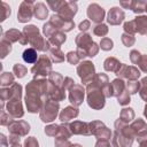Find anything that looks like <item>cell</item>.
Here are the masks:
<instances>
[{
	"label": "cell",
	"mask_w": 147,
	"mask_h": 147,
	"mask_svg": "<svg viewBox=\"0 0 147 147\" xmlns=\"http://www.w3.org/2000/svg\"><path fill=\"white\" fill-rule=\"evenodd\" d=\"M86 92H87V103L91 108L99 110L105 107L106 96L94 80H92L90 84H87Z\"/></svg>",
	"instance_id": "5b68a950"
},
{
	"label": "cell",
	"mask_w": 147,
	"mask_h": 147,
	"mask_svg": "<svg viewBox=\"0 0 147 147\" xmlns=\"http://www.w3.org/2000/svg\"><path fill=\"white\" fill-rule=\"evenodd\" d=\"M24 147H39V144L34 137H29L24 141Z\"/></svg>",
	"instance_id": "f907efd6"
},
{
	"label": "cell",
	"mask_w": 147,
	"mask_h": 147,
	"mask_svg": "<svg viewBox=\"0 0 147 147\" xmlns=\"http://www.w3.org/2000/svg\"><path fill=\"white\" fill-rule=\"evenodd\" d=\"M10 15V7L6 2H1V21H5Z\"/></svg>",
	"instance_id": "bcb514c9"
},
{
	"label": "cell",
	"mask_w": 147,
	"mask_h": 147,
	"mask_svg": "<svg viewBox=\"0 0 147 147\" xmlns=\"http://www.w3.org/2000/svg\"><path fill=\"white\" fill-rule=\"evenodd\" d=\"M11 98L7 101V113L13 118H20L23 117L24 111L21 102L22 98V86L18 83H14L11 86Z\"/></svg>",
	"instance_id": "7a4b0ae2"
},
{
	"label": "cell",
	"mask_w": 147,
	"mask_h": 147,
	"mask_svg": "<svg viewBox=\"0 0 147 147\" xmlns=\"http://www.w3.org/2000/svg\"><path fill=\"white\" fill-rule=\"evenodd\" d=\"M140 57H141V54L138 51H136V49H132L131 51V53H130V60H131V62L133 64H137L138 65V63L140 61Z\"/></svg>",
	"instance_id": "c3c4849f"
},
{
	"label": "cell",
	"mask_w": 147,
	"mask_h": 147,
	"mask_svg": "<svg viewBox=\"0 0 147 147\" xmlns=\"http://www.w3.org/2000/svg\"><path fill=\"white\" fill-rule=\"evenodd\" d=\"M48 57L52 62L55 63H61L64 61V54L60 49V47H51L48 51Z\"/></svg>",
	"instance_id": "4316f807"
},
{
	"label": "cell",
	"mask_w": 147,
	"mask_h": 147,
	"mask_svg": "<svg viewBox=\"0 0 147 147\" xmlns=\"http://www.w3.org/2000/svg\"><path fill=\"white\" fill-rule=\"evenodd\" d=\"M140 98L147 102V77H144L140 82V90H139Z\"/></svg>",
	"instance_id": "f35d334b"
},
{
	"label": "cell",
	"mask_w": 147,
	"mask_h": 147,
	"mask_svg": "<svg viewBox=\"0 0 147 147\" xmlns=\"http://www.w3.org/2000/svg\"><path fill=\"white\" fill-rule=\"evenodd\" d=\"M113 45H114L113 44V40L110 38H107V37L102 38L101 41H100V47L103 51H110L113 48Z\"/></svg>",
	"instance_id": "7bdbcfd3"
},
{
	"label": "cell",
	"mask_w": 147,
	"mask_h": 147,
	"mask_svg": "<svg viewBox=\"0 0 147 147\" xmlns=\"http://www.w3.org/2000/svg\"><path fill=\"white\" fill-rule=\"evenodd\" d=\"M59 130H60V125L52 124V125H48L45 127V133L49 137H56L59 133Z\"/></svg>",
	"instance_id": "ab89813d"
},
{
	"label": "cell",
	"mask_w": 147,
	"mask_h": 147,
	"mask_svg": "<svg viewBox=\"0 0 147 147\" xmlns=\"http://www.w3.org/2000/svg\"><path fill=\"white\" fill-rule=\"evenodd\" d=\"M144 115L146 116V118H147V102H146V106H145V110H144Z\"/></svg>",
	"instance_id": "6125c7cd"
},
{
	"label": "cell",
	"mask_w": 147,
	"mask_h": 147,
	"mask_svg": "<svg viewBox=\"0 0 147 147\" xmlns=\"http://www.w3.org/2000/svg\"><path fill=\"white\" fill-rule=\"evenodd\" d=\"M26 72H28V69H26L25 65H23L21 63L14 64V67H13V74H15L16 77L22 78V77H24L26 75Z\"/></svg>",
	"instance_id": "e575fe53"
},
{
	"label": "cell",
	"mask_w": 147,
	"mask_h": 147,
	"mask_svg": "<svg viewBox=\"0 0 147 147\" xmlns=\"http://www.w3.org/2000/svg\"><path fill=\"white\" fill-rule=\"evenodd\" d=\"M138 142H139V147H147V136L139 139Z\"/></svg>",
	"instance_id": "6f0895ef"
},
{
	"label": "cell",
	"mask_w": 147,
	"mask_h": 147,
	"mask_svg": "<svg viewBox=\"0 0 147 147\" xmlns=\"http://www.w3.org/2000/svg\"><path fill=\"white\" fill-rule=\"evenodd\" d=\"M95 147H111V146H110L109 140H106V139H98V141H96V144H95Z\"/></svg>",
	"instance_id": "db71d44e"
},
{
	"label": "cell",
	"mask_w": 147,
	"mask_h": 147,
	"mask_svg": "<svg viewBox=\"0 0 147 147\" xmlns=\"http://www.w3.org/2000/svg\"><path fill=\"white\" fill-rule=\"evenodd\" d=\"M51 72H52V61L47 55L39 56L38 61L31 68V74L34 76V78H44L46 76H49Z\"/></svg>",
	"instance_id": "ba28073f"
},
{
	"label": "cell",
	"mask_w": 147,
	"mask_h": 147,
	"mask_svg": "<svg viewBox=\"0 0 147 147\" xmlns=\"http://www.w3.org/2000/svg\"><path fill=\"white\" fill-rule=\"evenodd\" d=\"M8 131L10 132V134H16V136H20V137H24L30 131V125L25 121L14 119L8 125Z\"/></svg>",
	"instance_id": "9a60e30c"
},
{
	"label": "cell",
	"mask_w": 147,
	"mask_h": 147,
	"mask_svg": "<svg viewBox=\"0 0 147 147\" xmlns=\"http://www.w3.org/2000/svg\"><path fill=\"white\" fill-rule=\"evenodd\" d=\"M23 33L26 36V38L29 40V44L32 46V48H34L37 51H41V52L49 51V48H51L49 41L44 39L40 36L39 30H38L37 26H34V25H26V26H24Z\"/></svg>",
	"instance_id": "3957f363"
},
{
	"label": "cell",
	"mask_w": 147,
	"mask_h": 147,
	"mask_svg": "<svg viewBox=\"0 0 147 147\" xmlns=\"http://www.w3.org/2000/svg\"><path fill=\"white\" fill-rule=\"evenodd\" d=\"M11 51V44L6 40L5 38L1 39V42H0V52H1V59L6 57L7 54H9Z\"/></svg>",
	"instance_id": "836d02e7"
},
{
	"label": "cell",
	"mask_w": 147,
	"mask_h": 147,
	"mask_svg": "<svg viewBox=\"0 0 147 147\" xmlns=\"http://www.w3.org/2000/svg\"><path fill=\"white\" fill-rule=\"evenodd\" d=\"M138 65L142 72H147V54H141V57H140Z\"/></svg>",
	"instance_id": "681fc988"
},
{
	"label": "cell",
	"mask_w": 147,
	"mask_h": 147,
	"mask_svg": "<svg viewBox=\"0 0 147 147\" xmlns=\"http://www.w3.org/2000/svg\"><path fill=\"white\" fill-rule=\"evenodd\" d=\"M133 23L136 25V30L138 33H147V16H137L133 20Z\"/></svg>",
	"instance_id": "83f0119b"
},
{
	"label": "cell",
	"mask_w": 147,
	"mask_h": 147,
	"mask_svg": "<svg viewBox=\"0 0 147 147\" xmlns=\"http://www.w3.org/2000/svg\"><path fill=\"white\" fill-rule=\"evenodd\" d=\"M23 60H24V62H26V63H30V64H32V63H36L37 61H38V54H37V51L34 49V48H32V47H30V48H26L24 52H23Z\"/></svg>",
	"instance_id": "f546056e"
},
{
	"label": "cell",
	"mask_w": 147,
	"mask_h": 147,
	"mask_svg": "<svg viewBox=\"0 0 147 147\" xmlns=\"http://www.w3.org/2000/svg\"><path fill=\"white\" fill-rule=\"evenodd\" d=\"M70 131L72 134H82V136H90V124L82 121H75L69 124Z\"/></svg>",
	"instance_id": "44dd1931"
},
{
	"label": "cell",
	"mask_w": 147,
	"mask_h": 147,
	"mask_svg": "<svg viewBox=\"0 0 147 147\" xmlns=\"http://www.w3.org/2000/svg\"><path fill=\"white\" fill-rule=\"evenodd\" d=\"M124 17L125 15H124L123 9H121L119 7H113L108 13L107 21L110 25H118L123 22Z\"/></svg>",
	"instance_id": "7402d4cb"
},
{
	"label": "cell",
	"mask_w": 147,
	"mask_h": 147,
	"mask_svg": "<svg viewBox=\"0 0 147 147\" xmlns=\"http://www.w3.org/2000/svg\"><path fill=\"white\" fill-rule=\"evenodd\" d=\"M76 45H77V48L79 49H83L87 56L90 57H93L98 54L99 52V46L98 44H95L91 36L88 33H85V32H80L76 36Z\"/></svg>",
	"instance_id": "8992f818"
},
{
	"label": "cell",
	"mask_w": 147,
	"mask_h": 147,
	"mask_svg": "<svg viewBox=\"0 0 147 147\" xmlns=\"http://www.w3.org/2000/svg\"><path fill=\"white\" fill-rule=\"evenodd\" d=\"M59 110H60V105L59 102L56 101H53L51 99H45L44 101V105L39 111V116H40V119L45 123H48V122H53L57 114H59Z\"/></svg>",
	"instance_id": "52a82bcc"
},
{
	"label": "cell",
	"mask_w": 147,
	"mask_h": 147,
	"mask_svg": "<svg viewBox=\"0 0 147 147\" xmlns=\"http://www.w3.org/2000/svg\"><path fill=\"white\" fill-rule=\"evenodd\" d=\"M33 9H34V3L32 1H23L20 6L18 13H17V20L21 23H25L31 20L33 16Z\"/></svg>",
	"instance_id": "8fae6325"
},
{
	"label": "cell",
	"mask_w": 147,
	"mask_h": 147,
	"mask_svg": "<svg viewBox=\"0 0 147 147\" xmlns=\"http://www.w3.org/2000/svg\"><path fill=\"white\" fill-rule=\"evenodd\" d=\"M85 96V88L83 85L75 84L70 90H69V101L74 107H78L83 103Z\"/></svg>",
	"instance_id": "7c38bea8"
},
{
	"label": "cell",
	"mask_w": 147,
	"mask_h": 147,
	"mask_svg": "<svg viewBox=\"0 0 147 147\" xmlns=\"http://www.w3.org/2000/svg\"><path fill=\"white\" fill-rule=\"evenodd\" d=\"M0 83H1V87H10L15 83L14 76L10 72H2L0 77Z\"/></svg>",
	"instance_id": "d6a6232c"
},
{
	"label": "cell",
	"mask_w": 147,
	"mask_h": 147,
	"mask_svg": "<svg viewBox=\"0 0 147 147\" xmlns=\"http://www.w3.org/2000/svg\"><path fill=\"white\" fill-rule=\"evenodd\" d=\"M111 88H113V96L118 98L126 91V84L124 83L123 79L116 78L111 82Z\"/></svg>",
	"instance_id": "d4e9b609"
},
{
	"label": "cell",
	"mask_w": 147,
	"mask_h": 147,
	"mask_svg": "<svg viewBox=\"0 0 147 147\" xmlns=\"http://www.w3.org/2000/svg\"><path fill=\"white\" fill-rule=\"evenodd\" d=\"M126 90L130 94H136L140 90V82L138 80H129L126 83Z\"/></svg>",
	"instance_id": "d590c367"
},
{
	"label": "cell",
	"mask_w": 147,
	"mask_h": 147,
	"mask_svg": "<svg viewBox=\"0 0 147 147\" xmlns=\"http://www.w3.org/2000/svg\"><path fill=\"white\" fill-rule=\"evenodd\" d=\"M71 147H82V146L78 145V144H74V145H71Z\"/></svg>",
	"instance_id": "e7e4bbea"
},
{
	"label": "cell",
	"mask_w": 147,
	"mask_h": 147,
	"mask_svg": "<svg viewBox=\"0 0 147 147\" xmlns=\"http://www.w3.org/2000/svg\"><path fill=\"white\" fill-rule=\"evenodd\" d=\"M134 118V111L132 108H123L122 111H121V115H119V121L127 124L129 122H131L132 119Z\"/></svg>",
	"instance_id": "1f68e13d"
},
{
	"label": "cell",
	"mask_w": 147,
	"mask_h": 147,
	"mask_svg": "<svg viewBox=\"0 0 147 147\" xmlns=\"http://www.w3.org/2000/svg\"><path fill=\"white\" fill-rule=\"evenodd\" d=\"M130 126H131V129H132V131H133V133H134L137 140H139V139H141L142 137L147 136V124H146L141 118L136 119Z\"/></svg>",
	"instance_id": "603a6c76"
},
{
	"label": "cell",
	"mask_w": 147,
	"mask_h": 147,
	"mask_svg": "<svg viewBox=\"0 0 147 147\" xmlns=\"http://www.w3.org/2000/svg\"><path fill=\"white\" fill-rule=\"evenodd\" d=\"M117 77H119L121 79L125 78L127 80H138V78L140 77V70L133 65H127V64H122L121 69L118 70V72L116 74Z\"/></svg>",
	"instance_id": "4fadbf2b"
},
{
	"label": "cell",
	"mask_w": 147,
	"mask_h": 147,
	"mask_svg": "<svg viewBox=\"0 0 147 147\" xmlns=\"http://www.w3.org/2000/svg\"><path fill=\"white\" fill-rule=\"evenodd\" d=\"M33 15L38 18V20H45L48 15V9L45 6V3L42 2H38L34 3V9H33Z\"/></svg>",
	"instance_id": "f1b7e54d"
},
{
	"label": "cell",
	"mask_w": 147,
	"mask_h": 147,
	"mask_svg": "<svg viewBox=\"0 0 147 147\" xmlns=\"http://www.w3.org/2000/svg\"><path fill=\"white\" fill-rule=\"evenodd\" d=\"M2 38H5L6 40H8L9 42H17L18 41L22 45H26L29 42L26 36L23 32L16 30V29H10V30L6 31L3 33V36H2Z\"/></svg>",
	"instance_id": "ffe728a7"
},
{
	"label": "cell",
	"mask_w": 147,
	"mask_h": 147,
	"mask_svg": "<svg viewBox=\"0 0 147 147\" xmlns=\"http://www.w3.org/2000/svg\"><path fill=\"white\" fill-rule=\"evenodd\" d=\"M20 140H21L20 136H16V134H10V137H9V139H8V144H10V145L20 144Z\"/></svg>",
	"instance_id": "9f6ffc18"
},
{
	"label": "cell",
	"mask_w": 147,
	"mask_h": 147,
	"mask_svg": "<svg viewBox=\"0 0 147 147\" xmlns=\"http://www.w3.org/2000/svg\"><path fill=\"white\" fill-rule=\"evenodd\" d=\"M87 16L92 22L96 24H101V22L105 18V10L98 3H92L87 8Z\"/></svg>",
	"instance_id": "e0dca14e"
},
{
	"label": "cell",
	"mask_w": 147,
	"mask_h": 147,
	"mask_svg": "<svg viewBox=\"0 0 147 147\" xmlns=\"http://www.w3.org/2000/svg\"><path fill=\"white\" fill-rule=\"evenodd\" d=\"M75 84H76V83L74 82V79H72V78H70V77H65V78H64L63 86H64V88H65V90H68V91H69V90H70Z\"/></svg>",
	"instance_id": "f5cc1de1"
},
{
	"label": "cell",
	"mask_w": 147,
	"mask_h": 147,
	"mask_svg": "<svg viewBox=\"0 0 147 147\" xmlns=\"http://www.w3.org/2000/svg\"><path fill=\"white\" fill-rule=\"evenodd\" d=\"M67 37L64 34V32L62 31H56L54 34H52L49 38H48V41L49 44H53L54 47H60L64 41H65Z\"/></svg>",
	"instance_id": "4dcf8cb0"
},
{
	"label": "cell",
	"mask_w": 147,
	"mask_h": 147,
	"mask_svg": "<svg viewBox=\"0 0 147 147\" xmlns=\"http://www.w3.org/2000/svg\"><path fill=\"white\" fill-rule=\"evenodd\" d=\"M145 10H146V11H147V3H146V8H145Z\"/></svg>",
	"instance_id": "03108f58"
},
{
	"label": "cell",
	"mask_w": 147,
	"mask_h": 147,
	"mask_svg": "<svg viewBox=\"0 0 147 147\" xmlns=\"http://www.w3.org/2000/svg\"><path fill=\"white\" fill-rule=\"evenodd\" d=\"M79 111H78V108L77 107H74V106H68L65 107L61 113H60V119L62 123H68L70 119H74L78 116Z\"/></svg>",
	"instance_id": "cb8c5ba5"
},
{
	"label": "cell",
	"mask_w": 147,
	"mask_h": 147,
	"mask_svg": "<svg viewBox=\"0 0 147 147\" xmlns=\"http://www.w3.org/2000/svg\"><path fill=\"white\" fill-rule=\"evenodd\" d=\"M42 28H44L42 30H44L45 36H46V37H48V38H49L52 34H54L56 31H59V30H57V29H56V28H55L51 22H47L46 24H44V26H42Z\"/></svg>",
	"instance_id": "60d3db41"
},
{
	"label": "cell",
	"mask_w": 147,
	"mask_h": 147,
	"mask_svg": "<svg viewBox=\"0 0 147 147\" xmlns=\"http://www.w3.org/2000/svg\"><path fill=\"white\" fill-rule=\"evenodd\" d=\"M72 144H70L69 140L67 139H55V147H71Z\"/></svg>",
	"instance_id": "816d5d0a"
},
{
	"label": "cell",
	"mask_w": 147,
	"mask_h": 147,
	"mask_svg": "<svg viewBox=\"0 0 147 147\" xmlns=\"http://www.w3.org/2000/svg\"><path fill=\"white\" fill-rule=\"evenodd\" d=\"M1 137V147H7V139L3 134H0Z\"/></svg>",
	"instance_id": "91938a15"
},
{
	"label": "cell",
	"mask_w": 147,
	"mask_h": 147,
	"mask_svg": "<svg viewBox=\"0 0 147 147\" xmlns=\"http://www.w3.org/2000/svg\"><path fill=\"white\" fill-rule=\"evenodd\" d=\"M121 6L122 7H124V8H126V9H131V7H132V1H121Z\"/></svg>",
	"instance_id": "680465c9"
},
{
	"label": "cell",
	"mask_w": 147,
	"mask_h": 147,
	"mask_svg": "<svg viewBox=\"0 0 147 147\" xmlns=\"http://www.w3.org/2000/svg\"><path fill=\"white\" fill-rule=\"evenodd\" d=\"M90 124V131L91 134L95 136L98 139H106L109 140L111 137V131L100 121H93Z\"/></svg>",
	"instance_id": "30bf717a"
},
{
	"label": "cell",
	"mask_w": 147,
	"mask_h": 147,
	"mask_svg": "<svg viewBox=\"0 0 147 147\" xmlns=\"http://www.w3.org/2000/svg\"><path fill=\"white\" fill-rule=\"evenodd\" d=\"M117 101H118V103H119L121 106L129 105V102H130V93H129V91L126 90L121 96H118V98H117Z\"/></svg>",
	"instance_id": "7dc6e473"
},
{
	"label": "cell",
	"mask_w": 147,
	"mask_h": 147,
	"mask_svg": "<svg viewBox=\"0 0 147 147\" xmlns=\"http://www.w3.org/2000/svg\"><path fill=\"white\" fill-rule=\"evenodd\" d=\"M59 31H71L74 28H75V23L72 20H68V18H64V17H61L60 15H53L51 17V21H49Z\"/></svg>",
	"instance_id": "5bb4252c"
},
{
	"label": "cell",
	"mask_w": 147,
	"mask_h": 147,
	"mask_svg": "<svg viewBox=\"0 0 147 147\" xmlns=\"http://www.w3.org/2000/svg\"><path fill=\"white\" fill-rule=\"evenodd\" d=\"M93 33L95 36H99V37H105L107 33H108V26L106 24H96L94 28H93Z\"/></svg>",
	"instance_id": "8d00e7d4"
},
{
	"label": "cell",
	"mask_w": 147,
	"mask_h": 147,
	"mask_svg": "<svg viewBox=\"0 0 147 147\" xmlns=\"http://www.w3.org/2000/svg\"><path fill=\"white\" fill-rule=\"evenodd\" d=\"M136 39L133 37V34H129V33H123L122 34V42L126 46V47H131L133 44H134Z\"/></svg>",
	"instance_id": "b9f144b4"
},
{
	"label": "cell",
	"mask_w": 147,
	"mask_h": 147,
	"mask_svg": "<svg viewBox=\"0 0 147 147\" xmlns=\"http://www.w3.org/2000/svg\"><path fill=\"white\" fill-rule=\"evenodd\" d=\"M91 28V22L90 21H83L80 24H79V30L80 31H83V32H85L86 30H88Z\"/></svg>",
	"instance_id": "11a10c76"
},
{
	"label": "cell",
	"mask_w": 147,
	"mask_h": 147,
	"mask_svg": "<svg viewBox=\"0 0 147 147\" xmlns=\"http://www.w3.org/2000/svg\"><path fill=\"white\" fill-rule=\"evenodd\" d=\"M65 57H67V61H68L70 64H78V62L80 61V59H79L77 52H69Z\"/></svg>",
	"instance_id": "ee69618b"
},
{
	"label": "cell",
	"mask_w": 147,
	"mask_h": 147,
	"mask_svg": "<svg viewBox=\"0 0 147 147\" xmlns=\"http://www.w3.org/2000/svg\"><path fill=\"white\" fill-rule=\"evenodd\" d=\"M10 147H22L20 144H15V145H10Z\"/></svg>",
	"instance_id": "be15d7a7"
},
{
	"label": "cell",
	"mask_w": 147,
	"mask_h": 147,
	"mask_svg": "<svg viewBox=\"0 0 147 147\" xmlns=\"http://www.w3.org/2000/svg\"><path fill=\"white\" fill-rule=\"evenodd\" d=\"M65 88L64 86H56L51 83H48V90H47V99H51L53 101L60 102L65 99Z\"/></svg>",
	"instance_id": "ac0fdd59"
},
{
	"label": "cell",
	"mask_w": 147,
	"mask_h": 147,
	"mask_svg": "<svg viewBox=\"0 0 147 147\" xmlns=\"http://www.w3.org/2000/svg\"><path fill=\"white\" fill-rule=\"evenodd\" d=\"M48 80L45 78H33L26 85L25 105L29 113L40 111L45 99L47 98Z\"/></svg>",
	"instance_id": "6da1fadb"
},
{
	"label": "cell",
	"mask_w": 147,
	"mask_h": 147,
	"mask_svg": "<svg viewBox=\"0 0 147 147\" xmlns=\"http://www.w3.org/2000/svg\"><path fill=\"white\" fill-rule=\"evenodd\" d=\"M146 1H132V7H131V10L136 14H140L145 10L146 8Z\"/></svg>",
	"instance_id": "74e56055"
},
{
	"label": "cell",
	"mask_w": 147,
	"mask_h": 147,
	"mask_svg": "<svg viewBox=\"0 0 147 147\" xmlns=\"http://www.w3.org/2000/svg\"><path fill=\"white\" fill-rule=\"evenodd\" d=\"M114 136L116 137L117 142L119 144L121 147H131L132 142L136 138L131 126L121 122L119 119H117L115 122V133H114Z\"/></svg>",
	"instance_id": "277c9868"
},
{
	"label": "cell",
	"mask_w": 147,
	"mask_h": 147,
	"mask_svg": "<svg viewBox=\"0 0 147 147\" xmlns=\"http://www.w3.org/2000/svg\"><path fill=\"white\" fill-rule=\"evenodd\" d=\"M77 74L83 84H90L95 77V68L91 61H82L77 67Z\"/></svg>",
	"instance_id": "9c48e42d"
},
{
	"label": "cell",
	"mask_w": 147,
	"mask_h": 147,
	"mask_svg": "<svg viewBox=\"0 0 147 147\" xmlns=\"http://www.w3.org/2000/svg\"><path fill=\"white\" fill-rule=\"evenodd\" d=\"M93 80L98 84V86L101 88V91L103 92L106 98H111L113 96V88H111V84L109 83L108 76L105 74H96L95 77L93 78Z\"/></svg>",
	"instance_id": "2e32d148"
},
{
	"label": "cell",
	"mask_w": 147,
	"mask_h": 147,
	"mask_svg": "<svg viewBox=\"0 0 147 147\" xmlns=\"http://www.w3.org/2000/svg\"><path fill=\"white\" fill-rule=\"evenodd\" d=\"M121 67H122V63H121L117 59H115V57H108V59H106L105 62H103V68H105V70L111 71V72H115V74L118 72V70L121 69Z\"/></svg>",
	"instance_id": "484cf974"
},
{
	"label": "cell",
	"mask_w": 147,
	"mask_h": 147,
	"mask_svg": "<svg viewBox=\"0 0 147 147\" xmlns=\"http://www.w3.org/2000/svg\"><path fill=\"white\" fill-rule=\"evenodd\" d=\"M111 147H121V146H119V144L117 142V139H116V137H115V136L113 137V141H111Z\"/></svg>",
	"instance_id": "94428289"
},
{
	"label": "cell",
	"mask_w": 147,
	"mask_h": 147,
	"mask_svg": "<svg viewBox=\"0 0 147 147\" xmlns=\"http://www.w3.org/2000/svg\"><path fill=\"white\" fill-rule=\"evenodd\" d=\"M124 31H125V33H129V34L137 33V30H136V25L133 23V20L124 23Z\"/></svg>",
	"instance_id": "f6af8a7d"
},
{
	"label": "cell",
	"mask_w": 147,
	"mask_h": 147,
	"mask_svg": "<svg viewBox=\"0 0 147 147\" xmlns=\"http://www.w3.org/2000/svg\"><path fill=\"white\" fill-rule=\"evenodd\" d=\"M76 13H77V3L72 1H63L62 6L57 10V15L68 20H71L76 15Z\"/></svg>",
	"instance_id": "d6986e66"
}]
</instances>
